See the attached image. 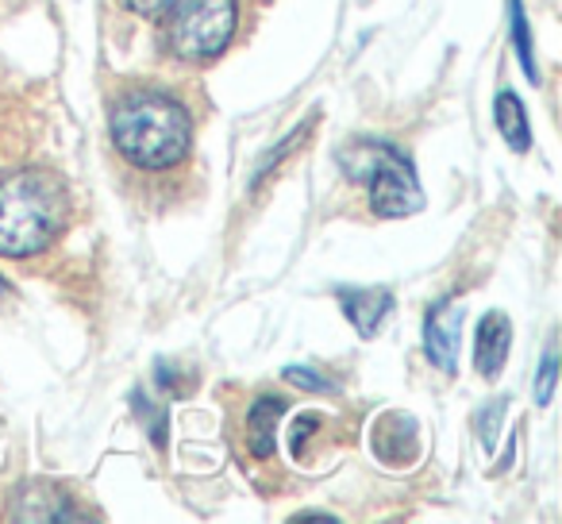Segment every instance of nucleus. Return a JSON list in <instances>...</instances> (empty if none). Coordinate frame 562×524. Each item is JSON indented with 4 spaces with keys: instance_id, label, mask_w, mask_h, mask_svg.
Here are the masks:
<instances>
[{
    "instance_id": "1",
    "label": "nucleus",
    "mask_w": 562,
    "mask_h": 524,
    "mask_svg": "<svg viewBox=\"0 0 562 524\" xmlns=\"http://www.w3.org/2000/svg\"><path fill=\"white\" fill-rule=\"evenodd\" d=\"M70 220V189L43 166H24L0 181V255L27 258L47 250Z\"/></svg>"
},
{
    "instance_id": "2",
    "label": "nucleus",
    "mask_w": 562,
    "mask_h": 524,
    "mask_svg": "<svg viewBox=\"0 0 562 524\" xmlns=\"http://www.w3.org/2000/svg\"><path fill=\"white\" fill-rule=\"evenodd\" d=\"M112 143L139 170H166L193 147V120L173 97H127L112 109Z\"/></svg>"
},
{
    "instance_id": "3",
    "label": "nucleus",
    "mask_w": 562,
    "mask_h": 524,
    "mask_svg": "<svg viewBox=\"0 0 562 524\" xmlns=\"http://www.w3.org/2000/svg\"><path fill=\"white\" fill-rule=\"evenodd\" d=\"M339 158H344L347 178L370 186V209L378 216L397 220L424 209V193H420V181H416L413 163L393 143L355 140Z\"/></svg>"
},
{
    "instance_id": "4",
    "label": "nucleus",
    "mask_w": 562,
    "mask_h": 524,
    "mask_svg": "<svg viewBox=\"0 0 562 524\" xmlns=\"http://www.w3.org/2000/svg\"><path fill=\"white\" fill-rule=\"evenodd\" d=\"M166 16H170L173 55L204 63L232 43L235 24H239V4L235 0H178Z\"/></svg>"
},
{
    "instance_id": "5",
    "label": "nucleus",
    "mask_w": 562,
    "mask_h": 524,
    "mask_svg": "<svg viewBox=\"0 0 562 524\" xmlns=\"http://www.w3.org/2000/svg\"><path fill=\"white\" fill-rule=\"evenodd\" d=\"M459 336H462V301L447 298L439 305H431L428 324H424V347H428V359L443 375L459 370Z\"/></svg>"
},
{
    "instance_id": "6",
    "label": "nucleus",
    "mask_w": 562,
    "mask_h": 524,
    "mask_svg": "<svg viewBox=\"0 0 562 524\" xmlns=\"http://www.w3.org/2000/svg\"><path fill=\"white\" fill-rule=\"evenodd\" d=\"M508 344H513V328H508L505 313H485L474 332V367L482 378H497L505 370Z\"/></svg>"
},
{
    "instance_id": "7",
    "label": "nucleus",
    "mask_w": 562,
    "mask_h": 524,
    "mask_svg": "<svg viewBox=\"0 0 562 524\" xmlns=\"http://www.w3.org/2000/svg\"><path fill=\"white\" fill-rule=\"evenodd\" d=\"M339 305H344L347 321L355 324L359 336H378L382 324L393 313V293L390 290H339Z\"/></svg>"
},
{
    "instance_id": "8",
    "label": "nucleus",
    "mask_w": 562,
    "mask_h": 524,
    "mask_svg": "<svg viewBox=\"0 0 562 524\" xmlns=\"http://www.w3.org/2000/svg\"><path fill=\"white\" fill-rule=\"evenodd\" d=\"M285 416V401L281 398H258L250 409V455L266 459L273 451V428Z\"/></svg>"
},
{
    "instance_id": "9",
    "label": "nucleus",
    "mask_w": 562,
    "mask_h": 524,
    "mask_svg": "<svg viewBox=\"0 0 562 524\" xmlns=\"http://www.w3.org/2000/svg\"><path fill=\"white\" fill-rule=\"evenodd\" d=\"M497 127H501V140H505L513 150H528L531 147L528 112H524V101L516 93H501L497 97Z\"/></svg>"
},
{
    "instance_id": "10",
    "label": "nucleus",
    "mask_w": 562,
    "mask_h": 524,
    "mask_svg": "<svg viewBox=\"0 0 562 524\" xmlns=\"http://www.w3.org/2000/svg\"><path fill=\"white\" fill-rule=\"evenodd\" d=\"M508 24H513V47H516V55H520L524 74H528V81H539V66H536V55H531L528 16H524L520 0H508Z\"/></svg>"
},
{
    "instance_id": "11",
    "label": "nucleus",
    "mask_w": 562,
    "mask_h": 524,
    "mask_svg": "<svg viewBox=\"0 0 562 524\" xmlns=\"http://www.w3.org/2000/svg\"><path fill=\"white\" fill-rule=\"evenodd\" d=\"M132 409H135V416H139V424H147L150 444H155V447H166V416L158 413V405H150L147 393L135 390V393H132Z\"/></svg>"
},
{
    "instance_id": "12",
    "label": "nucleus",
    "mask_w": 562,
    "mask_h": 524,
    "mask_svg": "<svg viewBox=\"0 0 562 524\" xmlns=\"http://www.w3.org/2000/svg\"><path fill=\"white\" fill-rule=\"evenodd\" d=\"M554 378H559V352H554V344H551L543 352V367H539V382H536V401H539V405H551Z\"/></svg>"
},
{
    "instance_id": "13",
    "label": "nucleus",
    "mask_w": 562,
    "mask_h": 524,
    "mask_svg": "<svg viewBox=\"0 0 562 524\" xmlns=\"http://www.w3.org/2000/svg\"><path fill=\"white\" fill-rule=\"evenodd\" d=\"M285 378H290L293 386H301V390L336 393V386H331L328 378H324V375H316V370H308V367H285Z\"/></svg>"
},
{
    "instance_id": "14",
    "label": "nucleus",
    "mask_w": 562,
    "mask_h": 524,
    "mask_svg": "<svg viewBox=\"0 0 562 524\" xmlns=\"http://www.w3.org/2000/svg\"><path fill=\"white\" fill-rule=\"evenodd\" d=\"M127 9L135 12V16H143V20H158V16H166V12L178 4V0H124Z\"/></svg>"
},
{
    "instance_id": "15",
    "label": "nucleus",
    "mask_w": 562,
    "mask_h": 524,
    "mask_svg": "<svg viewBox=\"0 0 562 524\" xmlns=\"http://www.w3.org/2000/svg\"><path fill=\"white\" fill-rule=\"evenodd\" d=\"M505 413V401H493L490 409H485V421H482V436H485V447H497V432H493V416Z\"/></svg>"
},
{
    "instance_id": "16",
    "label": "nucleus",
    "mask_w": 562,
    "mask_h": 524,
    "mask_svg": "<svg viewBox=\"0 0 562 524\" xmlns=\"http://www.w3.org/2000/svg\"><path fill=\"white\" fill-rule=\"evenodd\" d=\"M308 432H316V421H313V416H301V421L293 424V436H290L293 451H301V444H305V436H308Z\"/></svg>"
},
{
    "instance_id": "17",
    "label": "nucleus",
    "mask_w": 562,
    "mask_h": 524,
    "mask_svg": "<svg viewBox=\"0 0 562 524\" xmlns=\"http://www.w3.org/2000/svg\"><path fill=\"white\" fill-rule=\"evenodd\" d=\"M4 290H9V286H4V278H0V293H4Z\"/></svg>"
}]
</instances>
